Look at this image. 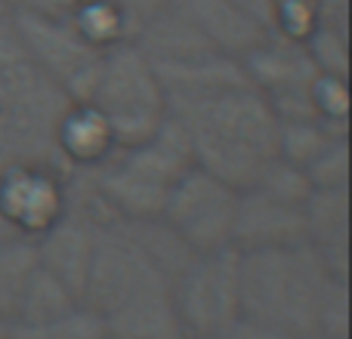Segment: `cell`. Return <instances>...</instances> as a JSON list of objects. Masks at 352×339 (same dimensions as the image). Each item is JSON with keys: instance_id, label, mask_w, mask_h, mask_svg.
<instances>
[{"instance_id": "obj_9", "label": "cell", "mask_w": 352, "mask_h": 339, "mask_svg": "<svg viewBox=\"0 0 352 339\" xmlns=\"http://www.w3.org/2000/svg\"><path fill=\"white\" fill-rule=\"evenodd\" d=\"M238 191L241 188L223 182L219 176L192 167L170 185L161 216L179 231L195 253L232 247Z\"/></svg>"}, {"instance_id": "obj_5", "label": "cell", "mask_w": 352, "mask_h": 339, "mask_svg": "<svg viewBox=\"0 0 352 339\" xmlns=\"http://www.w3.org/2000/svg\"><path fill=\"white\" fill-rule=\"evenodd\" d=\"M16 40L28 59L41 68L74 105L87 102L102 71L105 47L93 43L74 19L41 16V12H10L6 16Z\"/></svg>"}, {"instance_id": "obj_21", "label": "cell", "mask_w": 352, "mask_h": 339, "mask_svg": "<svg viewBox=\"0 0 352 339\" xmlns=\"http://www.w3.org/2000/svg\"><path fill=\"white\" fill-rule=\"evenodd\" d=\"M12 339H105V324L93 309L78 303L62 318L37 327H12Z\"/></svg>"}, {"instance_id": "obj_15", "label": "cell", "mask_w": 352, "mask_h": 339, "mask_svg": "<svg viewBox=\"0 0 352 339\" xmlns=\"http://www.w3.org/2000/svg\"><path fill=\"white\" fill-rule=\"evenodd\" d=\"M105 339H188L173 305V293H155L102 318Z\"/></svg>"}, {"instance_id": "obj_14", "label": "cell", "mask_w": 352, "mask_h": 339, "mask_svg": "<svg viewBox=\"0 0 352 339\" xmlns=\"http://www.w3.org/2000/svg\"><path fill=\"white\" fill-rule=\"evenodd\" d=\"M130 43H136L152 62H179V59H192V56L213 53L207 37L201 34L192 19L176 6V0L170 6H164L161 12L148 16L146 22L133 31Z\"/></svg>"}, {"instance_id": "obj_19", "label": "cell", "mask_w": 352, "mask_h": 339, "mask_svg": "<svg viewBox=\"0 0 352 339\" xmlns=\"http://www.w3.org/2000/svg\"><path fill=\"white\" fill-rule=\"evenodd\" d=\"M340 136H349V130L331 127L318 117H303V121H278V158L291 161L297 167H309L324 148Z\"/></svg>"}, {"instance_id": "obj_2", "label": "cell", "mask_w": 352, "mask_h": 339, "mask_svg": "<svg viewBox=\"0 0 352 339\" xmlns=\"http://www.w3.org/2000/svg\"><path fill=\"white\" fill-rule=\"evenodd\" d=\"M72 105L28 59L6 16H0V173L12 167L72 173L59 148V127Z\"/></svg>"}, {"instance_id": "obj_13", "label": "cell", "mask_w": 352, "mask_h": 339, "mask_svg": "<svg viewBox=\"0 0 352 339\" xmlns=\"http://www.w3.org/2000/svg\"><path fill=\"white\" fill-rule=\"evenodd\" d=\"M176 6L198 25V31L217 53H226L232 59H244L256 43L269 37V31L256 19H250L235 0H176Z\"/></svg>"}, {"instance_id": "obj_26", "label": "cell", "mask_w": 352, "mask_h": 339, "mask_svg": "<svg viewBox=\"0 0 352 339\" xmlns=\"http://www.w3.org/2000/svg\"><path fill=\"white\" fill-rule=\"evenodd\" d=\"M111 3L121 10V16L127 19L130 25V37H133V31L140 28L142 22H146L148 16H155V12H161L164 6H170L173 0H111Z\"/></svg>"}, {"instance_id": "obj_17", "label": "cell", "mask_w": 352, "mask_h": 339, "mask_svg": "<svg viewBox=\"0 0 352 339\" xmlns=\"http://www.w3.org/2000/svg\"><path fill=\"white\" fill-rule=\"evenodd\" d=\"M121 229L133 237V244L161 268V272L173 278L195 259V250L179 237V231L167 222L164 216H146V219H121Z\"/></svg>"}, {"instance_id": "obj_11", "label": "cell", "mask_w": 352, "mask_h": 339, "mask_svg": "<svg viewBox=\"0 0 352 339\" xmlns=\"http://www.w3.org/2000/svg\"><path fill=\"white\" fill-rule=\"evenodd\" d=\"M0 207L25 237L41 235L65 210V176L41 167L0 173Z\"/></svg>"}, {"instance_id": "obj_29", "label": "cell", "mask_w": 352, "mask_h": 339, "mask_svg": "<svg viewBox=\"0 0 352 339\" xmlns=\"http://www.w3.org/2000/svg\"><path fill=\"white\" fill-rule=\"evenodd\" d=\"M318 6V19L328 25H343L346 28V10H349V0H316Z\"/></svg>"}, {"instance_id": "obj_30", "label": "cell", "mask_w": 352, "mask_h": 339, "mask_svg": "<svg viewBox=\"0 0 352 339\" xmlns=\"http://www.w3.org/2000/svg\"><path fill=\"white\" fill-rule=\"evenodd\" d=\"M0 339H12V324L10 321H0Z\"/></svg>"}, {"instance_id": "obj_25", "label": "cell", "mask_w": 352, "mask_h": 339, "mask_svg": "<svg viewBox=\"0 0 352 339\" xmlns=\"http://www.w3.org/2000/svg\"><path fill=\"white\" fill-rule=\"evenodd\" d=\"M87 3L90 0H0V16H10V12H41V16L72 19Z\"/></svg>"}, {"instance_id": "obj_18", "label": "cell", "mask_w": 352, "mask_h": 339, "mask_svg": "<svg viewBox=\"0 0 352 339\" xmlns=\"http://www.w3.org/2000/svg\"><path fill=\"white\" fill-rule=\"evenodd\" d=\"M80 299L68 290L62 281H56L50 272H43L41 266L31 272V278L25 281V290L19 296L16 305V318H12V327H37V324H47L53 318H62L65 312H72Z\"/></svg>"}, {"instance_id": "obj_24", "label": "cell", "mask_w": 352, "mask_h": 339, "mask_svg": "<svg viewBox=\"0 0 352 339\" xmlns=\"http://www.w3.org/2000/svg\"><path fill=\"white\" fill-rule=\"evenodd\" d=\"M306 173H309L316 188L349 185V136H340V139L331 142V145L306 167Z\"/></svg>"}, {"instance_id": "obj_12", "label": "cell", "mask_w": 352, "mask_h": 339, "mask_svg": "<svg viewBox=\"0 0 352 339\" xmlns=\"http://www.w3.org/2000/svg\"><path fill=\"white\" fill-rule=\"evenodd\" d=\"M303 216L306 241L318 250L331 272L349 278V185L312 188Z\"/></svg>"}, {"instance_id": "obj_22", "label": "cell", "mask_w": 352, "mask_h": 339, "mask_svg": "<svg viewBox=\"0 0 352 339\" xmlns=\"http://www.w3.org/2000/svg\"><path fill=\"white\" fill-rule=\"evenodd\" d=\"M303 43L322 74H328V78H349V31L343 25L318 22L303 37Z\"/></svg>"}, {"instance_id": "obj_23", "label": "cell", "mask_w": 352, "mask_h": 339, "mask_svg": "<svg viewBox=\"0 0 352 339\" xmlns=\"http://www.w3.org/2000/svg\"><path fill=\"white\" fill-rule=\"evenodd\" d=\"M250 188H260V191L272 194V198L285 200V204L303 207L316 185H312L309 173H306L303 167L291 164V161H285V158H272L263 167V173L256 176V182Z\"/></svg>"}, {"instance_id": "obj_20", "label": "cell", "mask_w": 352, "mask_h": 339, "mask_svg": "<svg viewBox=\"0 0 352 339\" xmlns=\"http://www.w3.org/2000/svg\"><path fill=\"white\" fill-rule=\"evenodd\" d=\"M34 268H37V256L31 237H16V241L0 244V321L12 324L25 281L31 278Z\"/></svg>"}, {"instance_id": "obj_3", "label": "cell", "mask_w": 352, "mask_h": 339, "mask_svg": "<svg viewBox=\"0 0 352 339\" xmlns=\"http://www.w3.org/2000/svg\"><path fill=\"white\" fill-rule=\"evenodd\" d=\"M241 318L287 336H318L322 309L340 278L309 241L294 247L238 250Z\"/></svg>"}, {"instance_id": "obj_8", "label": "cell", "mask_w": 352, "mask_h": 339, "mask_svg": "<svg viewBox=\"0 0 352 339\" xmlns=\"http://www.w3.org/2000/svg\"><path fill=\"white\" fill-rule=\"evenodd\" d=\"M244 74L256 90L266 96L278 121H303V117H318L316 90L318 65L312 62L309 49L303 40L287 34H269L263 43H256L241 59ZM322 121V117H318Z\"/></svg>"}, {"instance_id": "obj_28", "label": "cell", "mask_w": 352, "mask_h": 339, "mask_svg": "<svg viewBox=\"0 0 352 339\" xmlns=\"http://www.w3.org/2000/svg\"><path fill=\"white\" fill-rule=\"evenodd\" d=\"M250 19L263 25L269 34H275V16H278V3L275 0H235Z\"/></svg>"}, {"instance_id": "obj_16", "label": "cell", "mask_w": 352, "mask_h": 339, "mask_svg": "<svg viewBox=\"0 0 352 339\" xmlns=\"http://www.w3.org/2000/svg\"><path fill=\"white\" fill-rule=\"evenodd\" d=\"M59 148L74 170V167L99 164V161L109 158L118 145H115V139H111L109 124L99 117V111L90 108L87 102H80V105H72V111L62 117Z\"/></svg>"}, {"instance_id": "obj_4", "label": "cell", "mask_w": 352, "mask_h": 339, "mask_svg": "<svg viewBox=\"0 0 352 339\" xmlns=\"http://www.w3.org/2000/svg\"><path fill=\"white\" fill-rule=\"evenodd\" d=\"M90 108L99 111L118 148L148 139L167 117V99L148 56L136 43L124 40L105 49L102 71L96 78Z\"/></svg>"}, {"instance_id": "obj_6", "label": "cell", "mask_w": 352, "mask_h": 339, "mask_svg": "<svg viewBox=\"0 0 352 339\" xmlns=\"http://www.w3.org/2000/svg\"><path fill=\"white\" fill-rule=\"evenodd\" d=\"M167 290H170V278L136 247L133 237L121 229V219L105 222L93 247L80 303L105 318L124 305Z\"/></svg>"}, {"instance_id": "obj_27", "label": "cell", "mask_w": 352, "mask_h": 339, "mask_svg": "<svg viewBox=\"0 0 352 339\" xmlns=\"http://www.w3.org/2000/svg\"><path fill=\"white\" fill-rule=\"evenodd\" d=\"M210 339H300V336H287V334H278L272 327H263V324H254V321H235L229 330L223 334L210 336Z\"/></svg>"}, {"instance_id": "obj_7", "label": "cell", "mask_w": 352, "mask_h": 339, "mask_svg": "<svg viewBox=\"0 0 352 339\" xmlns=\"http://www.w3.org/2000/svg\"><path fill=\"white\" fill-rule=\"evenodd\" d=\"M235 247L195 253V259L173 278L170 293L188 339H210L241 321V281Z\"/></svg>"}, {"instance_id": "obj_10", "label": "cell", "mask_w": 352, "mask_h": 339, "mask_svg": "<svg viewBox=\"0 0 352 339\" xmlns=\"http://www.w3.org/2000/svg\"><path fill=\"white\" fill-rule=\"evenodd\" d=\"M306 241L303 207L285 204L260 188H241L232 225V247L235 250H269L294 247Z\"/></svg>"}, {"instance_id": "obj_1", "label": "cell", "mask_w": 352, "mask_h": 339, "mask_svg": "<svg viewBox=\"0 0 352 339\" xmlns=\"http://www.w3.org/2000/svg\"><path fill=\"white\" fill-rule=\"evenodd\" d=\"M167 115L186 130L195 167L235 188H250L278 158V117L250 80L167 96Z\"/></svg>"}]
</instances>
